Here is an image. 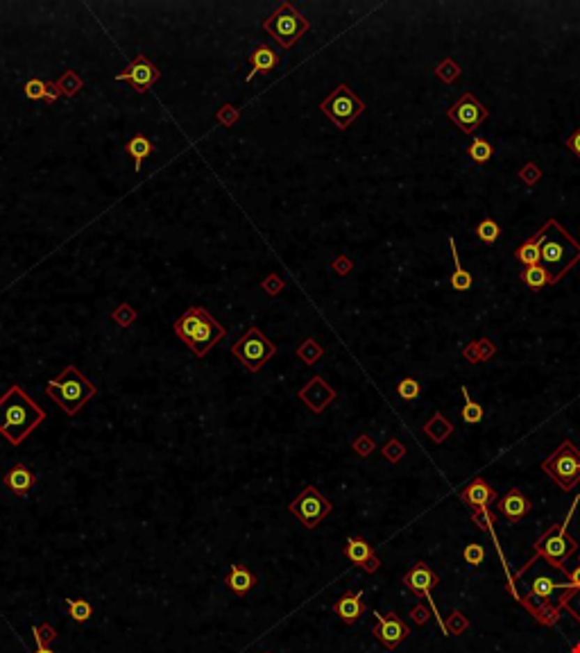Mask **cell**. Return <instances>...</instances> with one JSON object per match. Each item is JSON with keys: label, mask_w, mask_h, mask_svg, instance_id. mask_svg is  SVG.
<instances>
[{"label": "cell", "mask_w": 580, "mask_h": 653, "mask_svg": "<svg viewBox=\"0 0 580 653\" xmlns=\"http://www.w3.org/2000/svg\"><path fill=\"white\" fill-rule=\"evenodd\" d=\"M54 84H57L61 98H72V96L79 93L82 87H84V80H82L72 68H66V70H63V75L54 82Z\"/></svg>", "instance_id": "cell-29"}, {"label": "cell", "mask_w": 580, "mask_h": 653, "mask_svg": "<svg viewBox=\"0 0 580 653\" xmlns=\"http://www.w3.org/2000/svg\"><path fill=\"white\" fill-rule=\"evenodd\" d=\"M449 245H451L453 266H456V270H453V275H451V286H453V290H469V288H471V284H474V279H471L469 272H467L465 268H462L460 257H458V250H456V241H453V236L449 239Z\"/></svg>", "instance_id": "cell-28"}, {"label": "cell", "mask_w": 580, "mask_h": 653, "mask_svg": "<svg viewBox=\"0 0 580 653\" xmlns=\"http://www.w3.org/2000/svg\"><path fill=\"white\" fill-rule=\"evenodd\" d=\"M397 393H399V397L404 399V402H413V399L420 397L422 386H420V381H417L415 377H406V379H402L397 384Z\"/></svg>", "instance_id": "cell-38"}, {"label": "cell", "mask_w": 580, "mask_h": 653, "mask_svg": "<svg viewBox=\"0 0 580 653\" xmlns=\"http://www.w3.org/2000/svg\"><path fill=\"white\" fill-rule=\"evenodd\" d=\"M519 179L524 181L526 186H535V184H537V181L542 179V170H540L537 163H533V161L526 163V166L519 170Z\"/></svg>", "instance_id": "cell-44"}, {"label": "cell", "mask_w": 580, "mask_h": 653, "mask_svg": "<svg viewBox=\"0 0 580 653\" xmlns=\"http://www.w3.org/2000/svg\"><path fill=\"white\" fill-rule=\"evenodd\" d=\"M435 75H438L444 84H451V82H456L460 77V66L453 59H442L438 63V68H435Z\"/></svg>", "instance_id": "cell-40"}, {"label": "cell", "mask_w": 580, "mask_h": 653, "mask_svg": "<svg viewBox=\"0 0 580 653\" xmlns=\"http://www.w3.org/2000/svg\"><path fill=\"white\" fill-rule=\"evenodd\" d=\"M496 499H498L496 490L489 486L483 476H476L471 483H467L460 490V502L465 506H469L471 511H474V508H480V506H489L492 502H496Z\"/></svg>", "instance_id": "cell-19"}, {"label": "cell", "mask_w": 580, "mask_h": 653, "mask_svg": "<svg viewBox=\"0 0 580 653\" xmlns=\"http://www.w3.org/2000/svg\"><path fill=\"white\" fill-rule=\"evenodd\" d=\"M297 397L302 399L313 413H322L324 408L335 399V390L326 384L322 377H313L302 390H299Z\"/></svg>", "instance_id": "cell-15"}, {"label": "cell", "mask_w": 580, "mask_h": 653, "mask_svg": "<svg viewBox=\"0 0 580 653\" xmlns=\"http://www.w3.org/2000/svg\"><path fill=\"white\" fill-rule=\"evenodd\" d=\"M322 356H324V347L315 338H306L297 347V359L302 363H306V366H315Z\"/></svg>", "instance_id": "cell-32"}, {"label": "cell", "mask_w": 580, "mask_h": 653, "mask_svg": "<svg viewBox=\"0 0 580 653\" xmlns=\"http://www.w3.org/2000/svg\"><path fill=\"white\" fill-rule=\"evenodd\" d=\"M429 617H431V610L426 608L424 603H417L413 610H411V620L417 624V626H424L426 622H429Z\"/></svg>", "instance_id": "cell-47"}, {"label": "cell", "mask_w": 580, "mask_h": 653, "mask_svg": "<svg viewBox=\"0 0 580 653\" xmlns=\"http://www.w3.org/2000/svg\"><path fill=\"white\" fill-rule=\"evenodd\" d=\"M476 236H478V241L480 243H485V245H494L496 241H498V236H501V227H498V223L494 220V218H483L478 225H476Z\"/></svg>", "instance_id": "cell-33"}, {"label": "cell", "mask_w": 580, "mask_h": 653, "mask_svg": "<svg viewBox=\"0 0 580 653\" xmlns=\"http://www.w3.org/2000/svg\"><path fill=\"white\" fill-rule=\"evenodd\" d=\"M447 116H449V121H453V125L460 127V132L471 134L487 121L489 112L474 93H462L456 103L447 109Z\"/></svg>", "instance_id": "cell-11"}, {"label": "cell", "mask_w": 580, "mask_h": 653, "mask_svg": "<svg viewBox=\"0 0 580 653\" xmlns=\"http://www.w3.org/2000/svg\"><path fill=\"white\" fill-rule=\"evenodd\" d=\"M261 288L266 290L268 295H279L281 290L286 288V281L281 279L279 275H275V272H272V275H268L266 279L261 281Z\"/></svg>", "instance_id": "cell-46"}, {"label": "cell", "mask_w": 580, "mask_h": 653, "mask_svg": "<svg viewBox=\"0 0 580 653\" xmlns=\"http://www.w3.org/2000/svg\"><path fill=\"white\" fill-rule=\"evenodd\" d=\"M125 150H127V154H130V157H132L136 172H139V170H141V163H143V159H145V157H150V154H152V141H150L145 134H136V136H132L130 141H127Z\"/></svg>", "instance_id": "cell-26"}, {"label": "cell", "mask_w": 580, "mask_h": 653, "mask_svg": "<svg viewBox=\"0 0 580 653\" xmlns=\"http://www.w3.org/2000/svg\"><path fill=\"white\" fill-rule=\"evenodd\" d=\"M567 148L571 150V154H574V157L580 159V127L567 139Z\"/></svg>", "instance_id": "cell-52"}, {"label": "cell", "mask_w": 580, "mask_h": 653, "mask_svg": "<svg viewBox=\"0 0 580 653\" xmlns=\"http://www.w3.org/2000/svg\"><path fill=\"white\" fill-rule=\"evenodd\" d=\"M43 408L18 384L0 397V435H5L9 444H21L43 422Z\"/></svg>", "instance_id": "cell-1"}, {"label": "cell", "mask_w": 580, "mask_h": 653, "mask_svg": "<svg viewBox=\"0 0 580 653\" xmlns=\"http://www.w3.org/2000/svg\"><path fill=\"white\" fill-rule=\"evenodd\" d=\"M528 511H531V502L524 497V493L519 488L508 490L503 497L496 499V513L510 524H517L521 517L528 515Z\"/></svg>", "instance_id": "cell-17"}, {"label": "cell", "mask_w": 580, "mask_h": 653, "mask_svg": "<svg viewBox=\"0 0 580 653\" xmlns=\"http://www.w3.org/2000/svg\"><path fill=\"white\" fill-rule=\"evenodd\" d=\"M381 453L386 456V460H390V463H399L404 458V453H406V447L402 442H399L397 438H390L386 444H383V449H381Z\"/></svg>", "instance_id": "cell-42"}, {"label": "cell", "mask_w": 580, "mask_h": 653, "mask_svg": "<svg viewBox=\"0 0 580 653\" xmlns=\"http://www.w3.org/2000/svg\"><path fill=\"white\" fill-rule=\"evenodd\" d=\"M34 483H36V474L27 465H23V463H16L5 474V486L12 490L16 497H27L30 490L34 488Z\"/></svg>", "instance_id": "cell-20"}, {"label": "cell", "mask_w": 580, "mask_h": 653, "mask_svg": "<svg viewBox=\"0 0 580 653\" xmlns=\"http://www.w3.org/2000/svg\"><path fill=\"white\" fill-rule=\"evenodd\" d=\"M172 331L195 356L208 354L215 347V343L227 333L224 326L202 306H188L172 324Z\"/></svg>", "instance_id": "cell-3"}, {"label": "cell", "mask_w": 580, "mask_h": 653, "mask_svg": "<svg viewBox=\"0 0 580 653\" xmlns=\"http://www.w3.org/2000/svg\"><path fill=\"white\" fill-rule=\"evenodd\" d=\"M320 109L338 130H347L365 112V103L356 96V91H351L349 84H338L320 103Z\"/></svg>", "instance_id": "cell-9"}, {"label": "cell", "mask_w": 580, "mask_h": 653, "mask_svg": "<svg viewBox=\"0 0 580 653\" xmlns=\"http://www.w3.org/2000/svg\"><path fill=\"white\" fill-rule=\"evenodd\" d=\"M331 268L338 272V275H347V272H351V268H353V263L347 259V257H338L333 263H331Z\"/></svg>", "instance_id": "cell-50"}, {"label": "cell", "mask_w": 580, "mask_h": 653, "mask_svg": "<svg viewBox=\"0 0 580 653\" xmlns=\"http://www.w3.org/2000/svg\"><path fill=\"white\" fill-rule=\"evenodd\" d=\"M462 558H465L467 565H471V567H478L480 562L485 560V549H483V544H476V542L467 544L465 551H462Z\"/></svg>", "instance_id": "cell-41"}, {"label": "cell", "mask_w": 580, "mask_h": 653, "mask_svg": "<svg viewBox=\"0 0 580 653\" xmlns=\"http://www.w3.org/2000/svg\"><path fill=\"white\" fill-rule=\"evenodd\" d=\"M514 257L519 263H524V268L528 266H540L542 261V250H540V234H535L533 239H528L526 243H521L519 248L514 250Z\"/></svg>", "instance_id": "cell-27"}, {"label": "cell", "mask_w": 580, "mask_h": 653, "mask_svg": "<svg viewBox=\"0 0 580 653\" xmlns=\"http://www.w3.org/2000/svg\"><path fill=\"white\" fill-rule=\"evenodd\" d=\"M159 77H161L159 66H154L148 59V54L143 52L136 54V59L125 70L116 73V82H127L136 93H148L154 82H159Z\"/></svg>", "instance_id": "cell-12"}, {"label": "cell", "mask_w": 580, "mask_h": 653, "mask_svg": "<svg viewBox=\"0 0 580 653\" xmlns=\"http://www.w3.org/2000/svg\"><path fill=\"white\" fill-rule=\"evenodd\" d=\"M556 590H562V580L549 578V576H537L531 583L528 599H519V601L535 615L537 610H542L544 606H551V596Z\"/></svg>", "instance_id": "cell-16"}, {"label": "cell", "mask_w": 580, "mask_h": 653, "mask_svg": "<svg viewBox=\"0 0 580 653\" xmlns=\"http://www.w3.org/2000/svg\"><path fill=\"white\" fill-rule=\"evenodd\" d=\"M374 447H376V444H374V440H372V435H367V433L358 435V438L351 442V449L356 451L358 456H362V458L369 456V453L374 451Z\"/></svg>", "instance_id": "cell-45"}, {"label": "cell", "mask_w": 580, "mask_h": 653, "mask_svg": "<svg viewBox=\"0 0 580 653\" xmlns=\"http://www.w3.org/2000/svg\"><path fill=\"white\" fill-rule=\"evenodd\" d=\"M424 433L429 435V438H431L435 444H442V442L447 440L449 435L453 433V424L438 411V413H435V415L431 417L429 422L424 424Z\"/></svg>", "instance_id": "cell-25"}, {"label": "cell", "mask_w": 580, "mask_h": 653, "mask_svg": "<svg viewBox=\"0 0 580 653\" xmlns=\"http://www.w3.org/2000/svg\"><path fill=\"white\" fill-rule=\"evenodd\" d=\"M478 350H480V363H483V361H487L489 356H494V354H496V345L492 340L483 338V340H478Z\"/></svg>", "instance_id": "cell-48"}, {"label": "cell", "mask_w": 580, "mask_h": 653, "mask_svg": "<svg viewBox=\"0 0 580 653\" xmlns=\"http://www.w3.org/2000/svg\"><path fill=\"white\" fill-rule=\"evenodd\" d=\"M542 470L553 483L562 488V493L574 490L580 483V449L571 440H565L542 463Z\"/></svg>", "instance_id": "cell-7"}, {"label": "cell", "mask_w": 580, "mask_h": 653, "mask_svg": "<svg viewBox=\"0 0 580 653\" xmlns=\"http://www.w3.org/2000/svg\"><path fill=\"white\" fill-rule=\"evenodd\" d=\"M438 583H440V576L435 574L429 562H424V560H420L415 567L408 569L406 576H404V585H406L408 590H411V592H413L415 596L429 599V603H431V608L435 610V615H438V608H435V601L431 599L429 592H431V587H435Z\"/></svg>", "instance_id": "cell-13"}, {"label": "cell", "mask_w": 580, "mask_h": 653, "mask_svg": "<svg viewBox=\"0 0 580 653\" xmlns=\"http://www.w3.org/2000/svg\"><path fill=\"white\" fill-rule=\"evenodd\" d=\"M467 629H469V620L460 610H451L447 620H444V633L447 635H462Z\"/></svg>", "instance_id": "cell-37"}, {"label": "cell", "mask_w": 580, "mask_h": 653, "mask_svg": "<svg viewBox=\"0 0 580 653\" xmlns=\"http://www.w3.org/2000/svg\"><path fill=\"white\" fill-rule=\"evenodd\" d=\"M45 393L50 395L52 402L66 415H75L96 397L98 388L75 366H66L59 377H54L45 384Z\"/></svg>", "instance_id": "cell-5"}, {"label": "cell", "mask_w": 580, "mask_h": 653, "mask_svg": "<svg viewBox=\"0 0 580 653\" xmlns=\"http://www.w3.org/2000/svg\"><path fill=\"white\" fill-rule=\"evenodd\" d=\"M467 154H469L471 161H476V163H487L489 159L494 157V145L489 143L487 139H483V136H476V139L471 141V145L467 148Z\"/></svg>", "instance_id": "cell-31"}, {"label": "cell", "mask_w": 580, "mask_h": 653, "mask_svg": "<svg viewBox=\"0 0 580 653\" xmlns=\"http://www.w3.org/2000/svg\"><path fill=\"white\" fill-rule=\"evenodd\" d=\"M32 635H34V642H36V651H34V653H54V651L48 647V642L43 640L39 626H32Z\"/></svg>", "instance_id": "cell-49"}, {"label": "cell", "mask_w": 580, "mask_h": 653, "mask_svg": "<svg viewBox=\"0 0 580 653\" xmlns=\"http://www.w3.org/2000/svg\"><path fill=\"white\" fill-rule=\"evenodd\" d=\"M231 354L241 361V366L247 372H259L277 354V345L272 343L259 326H250V329L231 345Z\"/></svg>", "instance_id": "cell-8"}, {"label": "cell", "mask_w": 580, "mask_h": 653, "mask_svg": "<svg viewBox=\"0 0 580 653\" xmlns=\"http://www.w3.org/2000/svg\"><path fill=\"white\" fill-rule=\"evenodd\" d=\"M23 93L27 100H45L48 105H54L61 98L57 84H54V82H43L41 77L27 80L23 87Z\"/></svg>", "instance_id": "cell-23"}, {"label": "cell", "mask_w": 580, "mask_h": 653, "mask_svg": "<svg viewBox=\"0 0 580 653\" xmlns=\"http://www.w3.org/2000/svg\"><path fill=\"white\" fill-rule=\"evenodd\" d=\"M462 395H465V399H467L465 406H462V411H460L462 420H465L467 424H478L480 420H483V406L469 397V388L467 386H462Z\"/></svg>", "instance_id": "cell-34"}, {"label": "cell", "mask_w": 580, "mask_h": 653, "mask_svg": "<svg viewBox=\"0 0 580 653\" xmlns=\"http://www.w3.org/2000/svg\"><path fill=\"white\" fill-rule=\"evenodd\" d=\"M136 317H139V311L132 306V304H127V302H123V304H118L114 311H112V320L118 324V326H123V329H127V326H132L134 322H136Z\"/></svg>", "instance_id": "cell-36"}, {"label": "cell", "mask_w": 580, "mask_h": 653, "mask_svg": "<svg viewBox=\"0 0 580 653\" xmlns=\"http://www.w3.org/2000/svg\"><path fill=\"white\" fill-rule=\"evenodd\" d=\"M537 234H540V250H542L540 263L549 270L551 284H558V281L580 261V243L574 241V236H569V232L556 220V218H551Z\"/></svg>", "instance_id": "cell-2"}, {"label": "cell", "mask_w": 580, "mask_h": 653, "mask_svg": "<svg viewBox=\"0 0 580 653\" xmlns=\"http://www.w3.org/2000/svg\"><path fill=\"white\" fill-rule=\"evenodd\" d=\"M263 653H268V651H263Z\"/></svg>", "instance_id": "cell-55"}, {"label": "cell", "mask_w": 580, "mask_h": 653, "mask_svg": "<svg viewBox=\"0 0 580 653\" xmlns=\"http://www.w3.org/2000/svg\"><path fill=\"white\" fill-rule=\"evenodd\" d=\"M39 631H41V635H43V640L45 642H52L54 640V629L50 624H43V626H39Z\"/></svg>", "instance_id": "cell-53"}, {"label": "cell", "mask_w": 580, "mask_h": 653, "mask_svg": "<svg viewBox=\"0 0 580 653\" xmlns=\"http://www.w3.org/2000/svg\"><path fill=\"white\" fill-rule=\"evenodd\" d=\"M571 653H580V642H576V644H571Z\"/></svg>", "instance_id": "cell-54"}, {"label": "cell", "mask_w": 580, "mask_h": 653, "mask_svg": "<svg viewBox=\"0 0 580 653\" xmlns=\"http://www.w3.org/2000/svg\"><path fill=\"white\" fill-rule=\"evenodd\" d=\"M227 585H229L231 592L245 594V592H250L254 585H257V576H254L245 565H241V562H231L229 576H227Z\"/></svg>", "instance_id": "cell-24"}, {"label": "cell", "mask_w": 580, "mask_h": 653, "mask_svg": "<svg viewBox=\"0 0 580 653\" xmlns=\"http://www.w3.org/2000/svg\"><path fill=\"white\" fill-rule=\"evenodd\" d=\"M471 520H474V524L478 526L480 531H485V533L494 531V515H492V511H489L487 506L474 508V511H471Z\"/></svg>", "instance_id": "cell-39"}, {"label": "cell", "mask_w": 580, "mask_h": 653, "mask_svg": "<svg viewBox=\"0 0 580 653\" xmlns=\"http://www.w3.org/2000/svg\"><path fill=\"white\" fill-rule=\"evenodd\" d=\"M277 66H279V54L272 50L268 43H259L257 48H254V52L250 54V73L245 80L252 82L257 73H270Z\"/></svg>", "instance_id": "cell-21"}, {"label": "cell", "mask_w": 580, "mask_h": 653, "mask_svg": "<svg viewBox=\"0 0 580 653\" xmlns=\"http://www.w3.org/2000/svg\"><path fill=\"white\" fill-rule=\"evenodd\" d=\"M372 635H374L386 649H397L399 644L411 635V629H408V624L404 620H399L395 613H388V615L376 613V626H374V631H372Z\"/></svg>", "instance_id": "cell-14"}, {"label": "cell", "mask_w": 580, "mask_h": 653, "mask_svg": "<svg viewBox=\"0 0 580 653\" xmlns=\"http://www.w3.org/2000/svg\"><path fill=\"white\" fill-rule=\"evenodd\" d=\"M68 606V615L72 617L75 622H89L91 615H93V608L86 601V599H63Z\"/></svg>", "instance_id": "cell-35"}, {"label": "cell", "mask_w": 580, "mask_h": 653, "mask_svg": "<svg viewBox=\"0 0 580 653\" xmlns=\"http://www.w3.org/2000/svg\"><path fill=\"white\" fill-rule=\"evenodd\" d=\"M578 504H580V497H576L574 499V504H571V508H569V513H567V517H565V522H560V524H553L551 529L542 535V538H537V542H535V553H533V558L526 562V565L517 571L514 574V578H519V576H524L526 574V569H528L535 560H540V558H544L549 562L551 567H556V569H560L562 574H567V567H565V562L574 556L576 553V549H578V544H576V540L571 538L569 535V522H571V517H574V511L578 508Z\"/></svg>", "instance_id": "cell-4"}, {"label": "cell", "mask_w": 580, "mask_h": 653, "mask_svg": "<svg viewBox=\"0 0 580 653\" xmlns=\"http://www.w3.org/2000/svg\"><path fill=\"white\" fill-rule=\"evenodd\" d=\"M288 511L290 515H295L297 520L302 522L304 529L311 531L333 511V506L315 486H304L302 493H299L293 499V504L288 506Z\"/></svg>", "instance_id": "cell-10"}, {"label": "cell", "mask_w": 580, "mask_h": 653, "mask_svg": "<svg viewBox=\"0 0 580 653\" xmlns=\"http://www.w3.org/2000/svg\"><path fill=\"white\" fill-rule=\"evenodd\" d=\"M344 556H347L353 565L365 569L367 574H374V571H379V567H381V560L374 556L372 547L362 538H358V535L347 538V544H344Z\"/></svg>", "instance_id": "cell-18"}, {"label": "cell", "mask_w": 580, "mask_h": 653, "mask_svg": "<svg viewBox=\"0 0 580 653\" xmlns=\"http://www.w3.org/2000/svg\"><path fill=\"white\" fill-rule=\"evenodd\" d=\"M365 603H362V590L356 592H344L338 601H335V615L340 617L344 624H356L360 620Z\"/></svg>", "instance_id": "cell-22"}, {"label": "cell", "mask_w": 580, "mask_h": 653, "mask_svg": "<svg viewBox=\"0 0 580 653\" xmlns=\"http://www.w3.org/2000/svg\"><path fill=\"white\" fill-rule=\"evenodd\" d=\"M462 356H465L469 363H480V350H478V340L469 343L465 350H462Z\"/></svg>", "instance_id": "cell-51"}, {"label": "cell", "mask_w": 580, "mask_h": 653, "mask_svg": "<svg viewBox=\"0 0 580 653\" xmlns=\"http://www.w3.org/2000/svg\"><path fill=\"white\" fill-rule=\"evenodd\" d=\"M238 116H241V112L234 105H222L215 112V121L224 127H231V125H236V121H238Z\"/></svg>", "instance_id": "cell-43"}, {"label": "cell", "mask_w": 580, "mask_h": 653, "mask_svg": "<svg viewBox=\"0 0 580 653\" xmlns=\"http://www.w3.org/2000/svg\"><path fill=\"white\" fill-rule=\"evenodd\" d=\"M521 281H524V284L528 286V288L540 290V288H544V286L551 284V275H549V270L540 263V266H528V268H524Z\"/></svg>", "instance_id": "cell-30"}, {"label": "cell", "mask_w": 580, "mask_h": 653, "mask_svg": "<svg viewBox=\"0 0 580 653\" xmlns=\"http://www.w3.org/2000/svg\"><path fill=\"white\" fill-rule=\"evenodd\" d=\"M263 30H266L281 48L288 50L311 30V23H308V18L299 14L290 3H281L275 12L263 21Z\"/></svg>", "instance_id": "cell-6"}]
</instances>
